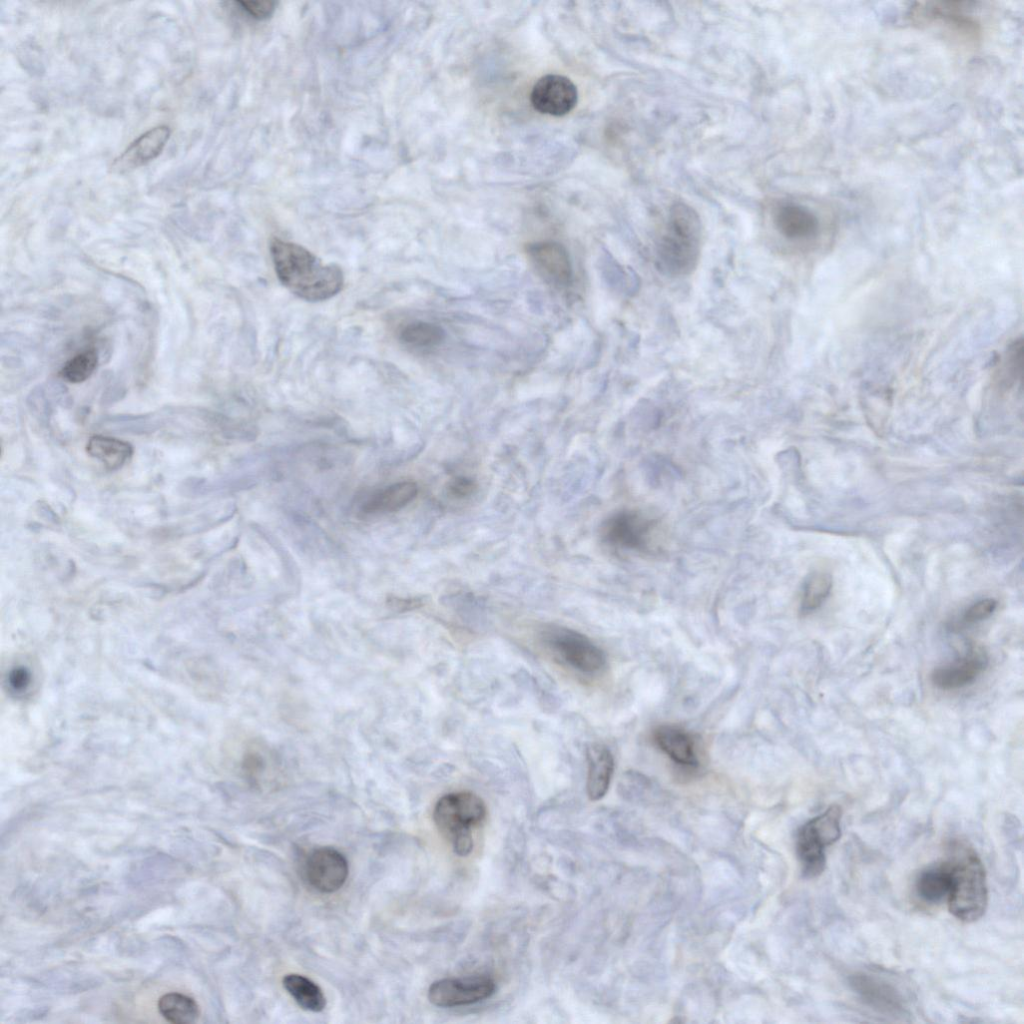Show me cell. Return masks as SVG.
<instances>
[{"instance_id":"cell-4","label":"cell","mask_w":1024,"mask_h":1024,"mask_svg":"<svg viewBox=\"0 0 1024 1024\" xmlns=\"http://www.w3.org/2000/svg\"><path fill=\"white\" fill-rule=\"evenodd\" d=\"M486 816L485 802L470 791L443 795L433 810V820L438 831L459 856H466L472 851L473 831L484 823Z\"/></svg>"},{"instance_id":"cell-16","label":"cell","mask_w":1024,"mask_h":1024,"mask_svg":"<svg viewBox=\"0 0 1024 1024\" xmlns=\"http://www.w3.org/2000/svg\"><path fill=\"white\" fill-rule=\"evenodd\" d=\"M586 792L590 800L597 801L607 793L614 771L613 755L607 746L592 743L586 748Z\"/></svg>"},{"instance_id":"cell-1","label":"cell","mask_w":1024,"mask_h":1024,"mask_svg":"<svg viewBox=\"0 0 1024 1024\" xmlns=\"http://www.w3.org/2000/svg\"><path fill=\"white\" fill-rule=\"evenodd\" d=\"M270 254L280 282L303 300H327L343 287L344 276L339 266L324 264L299 244L273 238Z\"/></svg>"},{"instance_id":"cell-17","label":"cell","mask_w":1024,"mask_h":1024,"mask_svg":"<svg viewBox=\"0 0 1024 1024\" xmlns=\"http://www.w3.org/2000/svg\"><path fill=\"white\" fill-rule=\"evenodd\" d=\"M987 658L982 651H971L953 664L936 668L931 676L934 685L949 690L972 683L985 669Z\"/></svg>"},{"instance_id":"cell-22","label":"cell","mask_w":1024,"mask_h":1024,"mask_svg":"<svg viewBox=\"0 0 1024 1024\" xmlns=\"http://www.w3.org/2000/svg\"><path fill=\"white\" fill-rule=\"evenodd\" d=\"M157 1007L161 1016L174 1024L194 1023L200 1015L197 1002L192 997L179 992L162 995L158 1000Z\"/></svg>"},{"instance_id":"cell-19","label":"cell","mask_w":1024,"mask_h":1024,"mask_svg":"<svg viewBox=\"0 0 1024 1024\" xmlns=\"http://www.w3.org/2000/svg\"><path fill=\"white\" fill-rule=\"evenodd\" d=\"M417 493L418 488L414 482H399L373 495L363 510L365 513L394 512L410 503Z\"/></svg>"},{"instance_id":"cell-25","label":"cell","mask_w":1024,"mask_h":1024,"mask_svg":"<svg viewBox=\"0 0 1024 1024\" xmlns=\"http://www.w3.org/2000/svg\"><path fill=\"white\" fill-rule=\"evenodd\" d=\"M97 364L96 349L88 348L69 359L60 370L59 375L67 382L80 383L93 374Z\"/></svg>"},{"instance_id":"cell-11","label":"cell","mask_w":1024,"mask_h":1024,"mask_svg":"<svg viewBox=\"0 0 1024 1024\" xmlns=\"http://www.w3.org/2000/svg\"><path fill=\"white\" fill-rule=\"evenodd\" d=\"M530 100L534 109L542 114L563 116L576 106L578 91L569 78L548 74L534 84Z\"/></svg>"},{"instance_id":"cell-27","label":"cell","mask_w":1024,"mask_h":1024,"mask_svg":"<svg viewBox=\"0 0 1024 1024\" xmlns=\"http://www.w3.org/2000/svg\"><path fill=\"white\" fill-rule=\"evenodd\" d=\"M997 602L993 599H983L973 604L964 615L967 622H977L988 618L996 609Z\"/></svg>"},{"instance_id":"cell-20","label":"cell","mask_w":1024,"mask_h":1024,"mask_svg":"<svg viewBox=\"0 0 1024 1024\" xmlns=\"http://www.w3.org/2000/svg\"><path fill=\"white\" fill-rule=\"evenodd\" d=\"M918 896L927 903L937 904L948 898L951 875L947 863L923 870L915 883Z\"/></svg>"},{"instance_id":"cell-21","label":"cell","mask_w":1024,"mask_h":1024,"mask_svg":"<svg viewBox=\"0 0 1024 1024\" xmlns=\"http://www.w3.org/2000/svg\"><path fill=\"white\" fill-rule=\"evenodd\" d=\"M87 453L100 461L107 469H119L132 455L129 443L112 437L92 436L86 446Z\"/></svg>"},{"instance_id":"cell-3","label":"cell","mask_w":1024,"mask_h":1024,"mask_svg":"<svg viewBox=\"0 0 1024 1024\" xmlns=\"http://www.w3.org/2000/svg\"><path fill=\"white\" fill-rule=\"evenodd\" d=\"M701 223L687 204L675 203L657 248L659 267L671 275H683L696 266L700 252Z\"/></svg>"},{"instance_id":"cell-18","label":"cell","mask_w":1024,"mask_h":1024,"mask_svg":"<svg viewBox=\"0 0 1024 1024\" xmlns=\"http://www.w3.org/2000/svg\"><path fill=\"white\" fill-rule=\"evenodd\" d=\"M657 746L675 763L697 767L698 758L694 741L689 733L674 725H660L653 732Z\"/></svg>"},{"instance_id":"cell-15","label":"cell","mask_w":1024,"mask_h":1024,"mask_svg":"<svg viewBox=\"0 0 1024 1024\" xmlns=\"http://www.w3.org/2000/svg\"><path fill=\"white\" fill-rule=\"evenodd\" d=\"M528 254L545 275L560 285H567L572 276V267L566 249L557 242L543 241L530 244Z\"/></svg>"},{"instance_id":"cell-30","label":"cell","mask_w":1024,"mask_h":1024,"mask_svg":"<svg viewBox=\"0 0 1024 1024\" xmlns=\"http://www.w3.org/2000/svg\"><path fill=\"white\" fill-rule=\"evenodd\" d=\"M9 684L15 691L24 690L30 682V673L25 667L15 668L9 674Z\"/></svg>"},{"instance_id":"cell-12","label":"cell","mask_w":1024,"mask_h":1024,"mask_svg":"<svg viewBox=\"0 0 1024 1024\" xmlns=\"http://www.w3.org/2000/svg\"><path fill=\"white\" fill-rule=\"evenodd\" d=\"M348 863L342 853L331 847L312 851L305 864L308 882L316 890L332 893L340 889L348 876Z\"/></svg>"},{"instance_id":"cell-6","label":"cell","mask_w":1024,"mask_h":1024,"mask_svg":"<svg viewBox=\"0 0 1024 1024\" xmlns=\"http://www.w3.org/2000/svg\"><path fill=\"white\" fill-rule=\"evenodd\" d=\"M910 17L917 24L935 25L952 37L967 43L975 42L979 38L980 25L965 2H918L911 8Z\"/></svg>"},{"instance_id":"cell-9","label":"cell","mask_w":1024,"mask_h":1024,"mask_svg":"<svg viewBox=\"0 0 1024 1024\" xmlns=\"http://www.w3.org/2000/svg\"><path fill=\"white\" fill-rule=\"evenodd\" d=\"M656 521L636 511H622L606 521L603 536L610 545L626 550L647 552Z\"/></svg>"},{"instance_id":"cell-23","label":"cell","mask_w":1024,"mask_h":1024,"mask_svg":"<svg viewBox=\"0 0 1024 1024\" xmlns=\"http://www.w3.org/2000/svg\"><path fill=\"white\" fill-rule=\"evenodd\" d=\"M283 985L303 1009L313 1012L324 1009L326 1000L323 992L310 979L298 974H289L284 977Z\"/></svg>"},{"instance_id":"cell-28","label":"cell","mask_w":1024,"mask_h":1024,"mask_svg":"<svg viewBox=\"0 0 1024 1024\" xmlns=\"http://www.w3.org/2000/svg\"><path fill=\"white\" fill-rule=\"evenodd\" d=\"M241 8L256 19H265L274 11L275 3L271 1H239Z\"/></svg>"},{"instance_id":"cell-5","label":"cell","mask_w":1024,"mask_h":1024,"mask_svg":"<svg viewBox=\"0 0 1024 1024\" xmlns=\"http://www.w3.org/2000/svg\"><path fill=\"white\" fill-rule=\"evenodd\" d=\"M841 816V807L831 805L799 829L796 852L806 878L817 877L824 871L825 848L841 836Z\"/></svg>"},{"instance_id":"cell-26","label":"cell","mask_w":1024,"mask_h":1024,"mask_svg":"<svg viewBox=\"0 0 1024 1024\" xmlns=\"http://www.w3.org/2000/svg\"><path fill=\"white\" fill-rule=\"evenodd\" d=\"M831 576L825 572H815L808 577L803 590L801 609L811 612L819 608L830 593Z\"/></svg>"},{"instance_id":"cell-14","label":"cell","mask_w":1024,"mask_h":1024,"mask_svg":"<svg viewBox=\"0 0 1024 1024\" xmlns=\"http://www.w3.org/2000/svg\"><path fill=\"white\" fill-rule=\"evenodd\" d=\"M774 222L779 232L791 240L810 239L820 228L818 216L809 207L794 202L780 205Z\"/></svg>"},{"instance_id":"cell-10","label":"cell","mask_w":1024,"mask_h":1024,"mask_svg":"<svg viewBox=\"0 0 1024 1024\" xmlns=\"http://www.w3.org/2000/svg\"><path fill=\"white\" fill-rule=\"evenodd\" d=\"M851 990L871 1009L890 1017H904L907 1007L902 993L887 980L864 972L848 977Z\"/></svg>"},{"instance_id":"cell-7","label":"cell","mask_w":1024,"mask_h":1024,"mask_svg":"<svg viewBox=\"0 0 1024 1024\" xmlns=\"http://www.w3.org/2000/svg\"><path fill=\"white\" fill-rule=\"evenodd\" d=\"M545 645L570 668L591 674L606 662L604 652L587 636L569 628L553 627L544 632Z\"/></svg>"},{"instance_id":"cell-8","label":"cell","mask_w":1024,"mask_h":1024,"mask_svg":"<svg viewBox=\"0 0 1024 1024\" xmlns=\"http://www.w3.org/2000/svg\"><path fill=\"white\" fill-rule=\"evenodd\" d=\"M495 991L494 980L484 975L444 978L430 985L428 999L435 1006L451 1008L478 1003Z\"/></svg>"},{"instance_id":"cell-13","label":"cell","mask_w":1024,"mask_h":1024,"mask_svg":"<svg viewBox=\"0 0 1024 1024\" xmlns=\"http://www.w3.org/2000/svg\"><path fill=\"white\" fill-rule=\"evenodd\" d=\"M170 136L168 126L160 125L143 133L115 159L112 171L126 173L155 159L165 147Z\"/></svg>"},{"instance_id":"cell-29","label":"cell","mask_w":1024,"mask_h":1024,"mask_svg":"<svg viewBox=\"0 0 1024 1024\" xmlns=\"http://www.w3.org/2000/svg\"><path fill=\"white\" fill-rule=\"evenodd\" d=\"M476 489V484L473 480L467 477H456L448 483V491L451 495L457 498H464L473 493Z\"/></svg>"},{"instance_id":"cell-2","label":"cell","mask_w":1024,"mask_h":1024,"mask_svg":"<svg viewBox=\"0 0 1024 1024\" xmlns=\"http://www.w3.org/2000/svg\"><path fill=\"white\" fill-rule=\"evenodd\" d=\"M946 863L951 875L947 898L950 913L964 922L980 919L987 907L988 888L985 868L977 852L965 842L954 841Z\"/></svg>"},{"instance_id":"cell-24","label":"cell","mask_w":1024,"mask_h":1024,"mask_svg":"<svg viewBox=\"0 0 1024 1024\" xmlns=\"http://www.w3.org/2000/svg\"><path fill=\"white\" fill-rule=\"evenodd\" d=\"M444 330L434 324L417 321L407 324L400 331V340L413 347H430L444 339Z\"/></svg>"}]
</instances>
